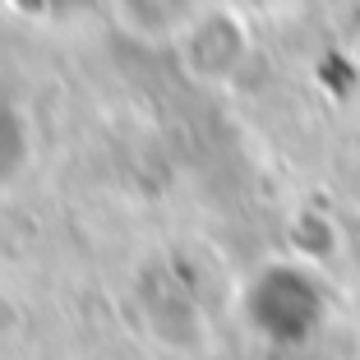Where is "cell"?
Returning <instances> with one entry per match:
<instances>
[{
  "mask_svg": "<svg viewBox=\"0 0 360 360\" xmlns=\"http://www.w3.org/2000/svg\"><path fill=\"white\" fill-rule=\"evenodd\" d=\"M259 314L264 319L268 314H291L296 338H305V333L314 328V319H319V291L296 273H273L264 282V291H259Z\"/></svg>",
  "mask_w": 360,
  "mask_h": 360,
  "instance_id": "1",
  "label": "cell"
}]
</instances>
